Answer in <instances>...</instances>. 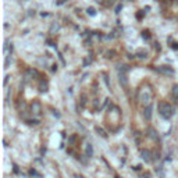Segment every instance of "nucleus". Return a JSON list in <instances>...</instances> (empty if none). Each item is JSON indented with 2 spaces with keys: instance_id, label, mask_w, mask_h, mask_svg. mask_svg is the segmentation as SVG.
<instances>
[{
  "instance_id": "f257e3e1",
  "label": "nucleus",
  "mask_w": 178,
  "mask_h": 178,
  "mask_svg": "<svg viewBox=\"0 0 178 178\" xmlns=\"http://www.w3.org/2000/svg\"><path fill=\"white\" fill-rule=\"evenodd\" d=\"M159 113L162 117L168 120V118H171L174 115V107L167 102H160L159 103Z\"/></svg>"
},
{
  "instance_id": "f03ea898",
  "label": "nucleus",
  "mask_w": 178,
  "mask_h": 178,
  "mask_svg": "<svg viewBox=\"0 0 178 178\" xmlns=\"http://www.w3.org/2000/svg\"><path fill=\"white\" fill-rule=\"evenodd\" d=\"M31 111H32V114L39 115L40 113H42V105H40V102L34 100V102H32V105H31Z\"/></svg>"
},
{
  "instance_id": "7ed1b4c3",
  "label": "nucleus",
  "mask_w": 178,
  "mask_h": 178,
  "mask_svg": "<svg viewBox=\"0 0 178 178\" xmlns=\"http://www.w3.org/2000/svg\"><path fill=\"white\" fill-rule=\"evenodd\" d=\"M152 114H153V106H152V105H148L146 107H145V110H143V117H145V120L149 121L150 118H152Z\"/></svg>"
},
{
  "instance_id": "20e7f679",
  "label": "nucleus",
  "mask_w": 178,
  "mask_h": 178,
  "mask_svg": "<svg viewBox=\"0 0 178 178\" xmlns=\"http://www.w3.org/2000/svg\"><path fill=\"white\" fill-rule=\"evenodd\" d=\"M141 157L145 160V162H150V160H152V159H150V152L148 149L141 150Z\"/></svg>"
},
{
  "instance_id": "39448f33",
  "label": "nucleus",
  "mask_w": 178,
  "mask_h": 178,
  "mask_svg": "<svg viewBox=\"0 0 178 178\" xmlns=\"http://www.w3.org/2000/svg\"><path fill=\"white\" fill-rule=\"evenodd\" d=\"M85 153H87L88 157H92V156H93V146H92L91 143L87 145V148H85Z\"/></svg>"
},
{
  "instance_id": "423d86ee",
  "label": "nucleus",
  "mask_w": 178,
  "mask_h": 178,
  "mask_svg": "<svg viewBox=\"0 0 178 178\" xmlns=\"http://www.w3.org/2000/svg\"><path fill=\"white\" fill-rule=\"evenodd\" d=\"M160 71H162V73H164V74H168V75H174V70H171V68H168V67H166V66L160 67Z\"/></svg>"
},
{
  "instance_id": "0eeeda50",
  "label": "nucleus",
  "mask_w": 178,
  "mask_h": 178,
  "mask_svg": "<svg viewBox=\"0 0 178 178\" xmlns=\"http://www.w3.org/2000/svg\"><path fill=\"white\" fill-rule=\"evenodd\" d=\"M47 88H49V85H47V82L46 81H40V84H39V92H47Z\"/></svg>"
},
{
  "instance_id": "6e6552de",
  "label": "nucleus",
  "mask_w": 178,
  "mask_h": 178,
  "mask_svg": "<svg viewBox=\"0 0 178 178\" xmlns=\"http://www.w3.org/2000/svg\"><path fill=\"white\" fill-rule=\"evenodd\" d=\"M171 95H173V99L176 100V102H178V85H174V87H173Z\"/></svg>"
},
{
  "instance_id": "1a4fd4ad",
  "label": "nucleus",
  "mask_w": 178,
  "mask_h": 178,
  "mask_svg": "<svg viewBox=\"0 0 178 178\" xmlns=\"http://www.w3.org/2000/svg\"><path fill=\"white\" fill-rule=\"evenodd\" d=\"M120 82L124 85V87H127V85H128V81H127L125 74H120Z\"/></svg>"
},
{
  "instance_id": "9d476101",
  "label": "nucleus",
  "mask_w": 178,
  "mask_h": 178,
  "mask_svg": "<svg viewBox=\"0 0 178 178\" xmlns=\"http://www.w3.org/2000/svg\"><path fill=\"white\" fill-rule=\"evenodd\" d=\"M148 132H149V136H150L152 139H156V138H157V132H156L153 128H149V129H148Z\"/></svg>"
},
{
  "instance_id": "9b49d317",
  "label": "nucleus",
  "mask_w": 178,
  "mask_h": 178,
  "mask_svg": "<svg viewBox=\"0 0 178 178\" xmlns=\"http://www.w3.org/2000/svg\"><path fill=\"white\" fill-rule=\"evenodd\" d=\"M87 14H88V16H91V17H95V16H96V10H95L93 7H89L87 10Z\"/></svg>"
},
{
  "instance_id": "f8f14e48",
  "label": "nucleus",
  "mask_w": 178,
  "mask_h": 178,
  "mask_svg": "<svg viewBox=\"0 0 178 178\" xmlns=\"http://www.w3.org/2000/svg\"><path fill=\"white\" fill-rule=\"evenodd\" d=\"M96 131H97V134H99V135H102L103 138H107V134L105 132V129L100 128V127H96Z\"/></svg>"
},
{
  "instance_id": "ddd939ff",
  "label": "nucleus",
  "mask_w": 178,
  "mask_h": 178,
  "mask_svg": "<svg viewBox=\"0 0 178 178\" xmlns=\"http://www.w3.org/2000/svg\"><path fill=\"white\" fill-rule=\"evenodd\" d=\"M28 124H29V125H38L39 121H38V120H28Z\"/></svg>"
},
{
  "instance_id": "4468645a",
  "label": "nucleus",
  "mask_w": 178,
  "mask_h": 178,
  "mask_svg": "<svg viewBox=\"0 0 178 178\" xmlns=\"http://www.w3.org/2000/svg\"><path fill=\"white\" fill-rule=\"evenodd\" d=\"M142 38H143V39H149V38H150L149 32H148V31L145 32V31H143V32H142Z\"/></svg>"
},
{
  "instance_id": "2eb2a0df",
  "label": "nucleus",
  "mask_w": 178,
  "mask_h": 178,
  "mask_svg": "<svg viewBox=\"0 0 178 178\" xmlns=\"http://www.w3.org/2000/svg\"><path fill=\"white\" fill-rule=\"evenodd\" d=\"M120 10H121V6H117V8H115V13H120Z\"/></svg>"
},
{
  "instance_id": "dca6fc26",
  "label": "nucleus",
  "mask_w": 178,
  "mask_h": 178,
  "mask_svg": "<svg viewBox=\"0 0 178 178\" xmlns=\"http://www.w3.org/2000/svg\"><path fill=\"white\" fill-rule=\"evenodd\" d=\"M8 78H10V77H6V79H4V85H7V82H8Z\"/></svg>"
},
{
  "instance_id": "f3484780",
  "label": "nucleus",
  "mask_w": 178,
  "mask_h": 178,
  "mask_svg": "<svg viewBox=\"0 0 178 178\" xmlns=\"http://www.w3.org/2000/svg\"><path fill=\"white\" fill-rule=\"evenodd\" d=\"M63 2H66V0H60V2H59V4H61V3H63Z\"/></svg>"
},
{
  "instance_id": "a211bd4d",
  "label": "nucleus",
  "mask_w": 178,
  "mask_h": 178,
  "mask_svg": "<svg viewBox=\"0 0 178 178\" xmlns=\"http://www.w3.org/2000/svg\"><path fill=\"white\" fill-rule=\"evenodd\" d=\"M96 2H99V3H100V2H103V0H96Z\"/></svg>"
},
{
  "instance_id": "6ab92c4d",
  "label": "nucleus",
  "mask_w": 178,
  "mask_h": 178,
  "mask_svg": "<svg viewBox=\"0 0 178 178\" xmlns=\"http://www.w3.org/2000/svg\"><path fill=\"white\" fill-rule=\"evenodd\" d=\"M176 3H177V4H178V0H176Z\"/></svg>"
}]
</instances>
